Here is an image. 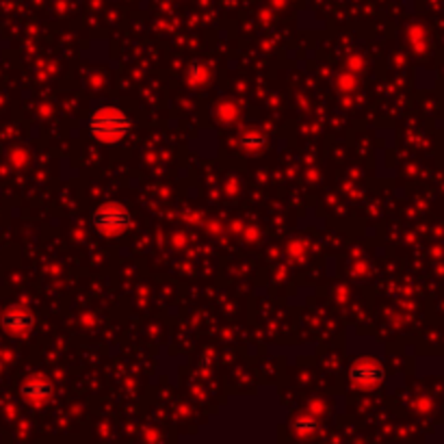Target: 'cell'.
<instances>
[{"instance_id":"obj_4","label":"cell","mask_w":444,"mask_h":444,"mask_svg":"<svg viewBox=\"0 0 444 444\" xmlns=\"http://www.w3.org/2000/svg\"><path fill=\"white\" fill-rule=\"evenodd\" d=\"M0 325L13 336H24L35 327V317H33V312L26 308H11L9 312H5Z\"/></svg>"},{"instance_id":"obj_1","label":"cell","mask_w":444,"mask_h":444,"mask_svg":"<svg viewBox=\"0 0 444 444\" xmlns=\"http://www.w3.org/2000/svg\"><path fill=\"white\" fill-rule=\"evenodd\" d=\"M87 133L93 141L104 146H115L133 131V120L118 107H100L87 118Z\"/></svg>"},{"instance_id":"obj_3","label":"cell","mask_w":444,"mask_h":444,"mask_svg":"<svg viewBox=\"0 0 444 444\" xmlns=\"http://www.w3.org/2000/svg\"><path fill=\"white\" fill-rule=\"evenodd\" d=\"M351 384L357 386V388H375L384 381V366L375 360V357H360L355 360L351 370H349Z\"/></svg>"},{"instance_id":"obj_2","label":"cell","mask_w":444,"mask_h":444,"mask_svg":"<svg viewBox=\"0 0 444 444\" xmlns=\"http://www.w3.org/2000/svg\"><path fill=\"white\" fill-rule=\"evenodd\" d=\"M133 223H135L133 212L128 210L126 204L115 202V199H109V202L100 204L91 214L93 230L107 238H115V236L126 234L133 227Z\"/></svg>"},{"instance_id":"obj_6","label":"cell","mask_w":444,"mask_h":444,"mask_svg":"<svg viewBox=\"0 0 444 444\" xmlns=\"http://www.w3.org/2000/svg\"><path fill=\"white\" fill-rule=\"evenodd\" d=\"M238 143L245 150H260V148H265V143H267V137L265 135H260V133H247V135H243L241 139H238Z\"/></svg>"},{"instance_id":"obj_5","label":"cell","mask_w":444,"mask_h":444,"mask_svg":"<svg viewBox=\"0 0 444 444\" xmlns=\"http://www.w3.org/2000/svg\"><path fill=\"white\" fill-rule=\"evenodd\" d=\"M20 392H22V397H24L26 403L41 406V403H44V401L52 395V386H50L48 379L35 375V377H28V379L22 384V390H20Z\"/></svg>"}]
</instances>
